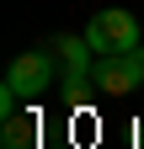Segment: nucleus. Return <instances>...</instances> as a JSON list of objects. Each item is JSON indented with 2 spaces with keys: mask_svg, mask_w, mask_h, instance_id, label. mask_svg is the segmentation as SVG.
I'll list each match as a JSON object with an SVG mask.
<instances>
[{
  "mask_svg": "<svg viewBox=\"0 0 144 149\" xmlns=\"http://www.w3.org/2000/svg\"><path fill=\"white\" fill-rule=\"evenodd\" d=\"M91 85H96V96H128V91H139L144 85V48L101 53L91 64Z\"/></svg>",
  "mask_w": 144,
  "mask_h": 149,
  "instance_id": "f257e3e1",
  "label": "nucleus"
},
{
  "mask_svg": "<svg viewBox=\"0 0 144 149\" xmlns=\"http://www.w3.org/2000/svg\"><path fill=\"white\" fill-rule=\"evenodd\" d=\"M85 43L96 48V59L101 53H128V48H139V22L123 6H107L85 22Z\"/></svg>",
  "mask_w": 144,
  "mask_h": 149,
  "instance_id": "f03ea898",
  "label": "nucleus"
},
{
  "mask_svg": "<svg viewBox=\"0 0 144 149\" xmlns=\"http://www.w3.org/2000/svg\"><path fill=\"white\" fill-rule=\"evenodd\" d=\"M48 85H53V48H27V53L11 59L6 91H16L22 101H32V96H43Z\"/></svg>",
  "mask_w": 144,
  "mask_h": 149,
  "instance_id": "7ed1b4c3",
  "label": "nucleus"
},
{
  "mask_svg": "<svg viewBox=\"0 0 144 149\" xmlns=\"http://www.w3.org/2000/svg\"><path fill=\"white\" fill-rule=\"evenodd\" d=\"M53 53H59L64 74H91V64H96V48L85 43V32H80V37H59V43H53Z\"/></svg>",
  "mask_w": 144,
  "mask_h": 149,
  "instance_id": "20e7f679",
  "label": "nucleus"
},
{
  "mask_svg": "<svg viewBox=\"0 0 144 149\" xmlns=\"http://www.w3.org/2000/svg\"><path fill=\"white\" fill-rule=\"evenodd\" d=\"M27 133H32V123H22V117H6V149H27Z\"/></svg>",
  "mask_w": 144,
  "mask_h": 149,
  "instance_id": "39448f33",
  "label": "nucleus"
}]
</instances>
